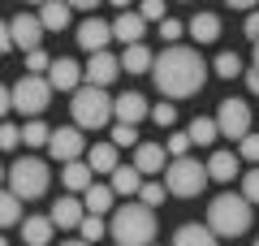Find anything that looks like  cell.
Here are the masks:
<instances>
[{"mask_svg":"<svg viewBox=\"0 0 259 246\" xmlns=\"http://www.w3.org/2000/svg\"><path fill=\"white\" fill-rule=\"evenodd\" d=\"M112 39H117V35H112V22H104V18L78 22V48H87V52H104Z\"/></svg>","mask_w":259,"mask_h":246,"instance_id":"4fadbf2b","label":"cell"},{"mask_svg":"<svg viewBox=\"0 0 259 246\" xmlns=\"http://www.w3.org/2000/svg\"><path fill=\"white\" fill-rule=\"evenodd\" d=\"M112 182L104 186V182H91L87 186V194H82V203H87V212H95V216H104V212H112Z\"/></svg>","mask_w":259,"mask_h":246,"instance_id":"484cf974","label":"cell"},{"mask_svg":"<svg viewBox=\"0 0 259 246\" xmlns=\"http://www.w3.org/2000/svg\"><path fill=\"white\" fill-rule=\"evenodd\" d=\"M61 246H91L87 237H74V242H61Z\"/></svg>","mask_w":259,"mask_h":246,"instance_id":"7dc6e473","label":"cell"},{"mask_svg":"<svg viewBox=\"0 0 259 246\" xmlns=\"http://www.w3.org/2000/svg\"><path fill=\"white\" fill-rule=\"evenodd\" d=\"M22 5H48V0H22Z\"/></svg>","mask_w":259,"mask_h":246,"instance_id":"f907efd6","label":"cell"},{"mask_svg":"<svg viewBox=\"0 0 259 246\" xmlns=\"http://www.w3.org/2000/svg\"><path fill=\"white\" fill-rule=\"evenodd\" d=\"M182 35H186V26H182L177 18H164V22H160V39H164V44H177Z\"/></svg>","mask_w":259,"mask_h":246,"instance_id":"f35d334b","label":"cell"},{"mask_svg":"<svg viewBox=\"0 0 259 246\" xmlns=\"http://www.w3.org/2000/svg\"><path fill=\"white\" fill-rule=\"evenodd\" d=\"M5 186L30 203V199H44V194H48L52 177H48V164L39 160V155H22V160H13V164H9V173H5Z\"/></svg>","mask_w":259,"mask_h":246,"instance_id":"8992f818","label":"cell"},{"mask_svg":"<svg viewBox=\"0 0 259 246\" xmlns=\"http://www.w3.org/2000/svg\"><path fill=\"white\" fill-rule=\"evenodd\" d=\"M164 186L173 199H194V194H203V186L212 182V173H207V164H199L194 155H177V160H168L164 173Z\"/></svg>","mask_w":259,"mask_h":246,"instance_id":"5b68a950","label":"cell"},{"mask_svg":"<svg viewBox=\"0 0 259 246\" xmlns=\"http://www.w3.org/2000/svg\"><path fill=\"white\" fill-rule=\"evenodd\" d=\"M139 13L147 22H164V0H139Z\"/></svg>","mask_w":259,"mask_h":246,"instance_id":"60d3db41","label":"cell"},{"mask_svg":"<svg viewBox=\"0 0 259 246\" xmlns=\"http://www.w3.org/2000/svg\"><path fill=\"white\" fill-rule=\"evenodd\" d=\"M255 69H259V39H255Z\"/></svg>","mask_w":259,"mask_h":246,"instance_id":"681fc988","label":"cell"},{"mask_svg":"<svg viewBox=\"0 0 259 246\" xmlns=\"http://www.w3.org/2000/svg\"><path fill=\"white\" fill-rule=\"evenodd\" d=\"M69 13H74L69 0H48V5H39V18H44L48 30H65L69 26Z\"/></svg>","mask_w":259,"mask_h":246,"instance_id":"d4e9b609","label":"cell"},{"mask_svg":"<svg viewBox=\"0 0 259 246\" xmlns=\"http://www.w3.org/2000/svg\"><path fill=\"white\" fill-rule=\"evenodd\" d=\"M242 78H246V91H250V95H259V69H250V73H242Z\"/></svg>","mask_w":259,"mask_h":246,"instance_id":"ee69618b","label":"cell"},{"mask_svg":"<svg viewBox=\"0 0 259 246\" xmlns=\"http://www.w3.org/2000/svg\"><path fill=\"white\" fill-rule=\"evenodd\" d=\"M82 69H87V82H91V87H112L117 73H125L121 69V56H112L108 48H104V52H91Z\"/></svg>","mask_w":259,"mask_h":246,"instance_id":"8fae6325","label":"cell"},{"mask_svg":"<svg viewBox=\"0 0 259 246\" xmlns=\"http://www.w3.org/2000/svg\"><path fill=\"white\" fill-rule=\"evenodd\" d=\"M151 246H156V242H151Z\"/></svg>","mask_w":259,"mask_h":246,"instance_id":"11a10c76","label":"cell"},{"mask_svg":"<svg viewBox=\"0 0 259 246\" xmlns=\"http://www.w3.org/2000/svg\"><path fill=\"white\" fill-rule=\"evenodd\" d=\"M151 121H156L160 130H168V126H173V121H177V108H173V100H160L156 108H151Z\"/></svg>","mask_w":259,"mask_h":246,"instance_id":"d590c367","label":"cell"},{"mask_svg":"<svg viewBox=\"0 0 259 246\" xmlns=\"http://www.w3.org/2000/svg\"><path fill=\"white\" fill-rule=\"evenodd\" d=\"M212 73H216V78H242V56L238 52H216Z\"/></svg>","mask_w":259,"mask_h":246,"instance_id":"4dcf8cb0","label":"cell"},{"mask_svg":"<svg viewBox=\"0 0 259 246\" xmlns=\"http://www.w3.org/2000/svg\"><path fill=\"white\" fill-rule=\"evenodd\" d=\"M255 203L246 199V194H233V190H225V194H216L212 203H207V225L216 229V237H242L250 229V220H255Z\"/></svg>","mask_w":259,"mask_h":246,"instance_id":"3957f363","label":"cell"},{"mask_svg":"<svg viewBox=\"0 0 259 246\" xmlns=\"http://www.w3.org/2000/svg\"><path fill=\"white\" fill-rule=\"evenodd\" d=\"M168 160H173V155H168V147H164V143H139V147H134V164H139L147 177L164 173Z\"/></svg>","mask_w":259,"mask_h":246,"instance_id":"9a60e30c","label":"cell"},{"mask_svg":"<svg viewBox=\"0 0 259 246\" xmlns=\"http://www.w3.org/2000/svg\"><path fill=\"white\" fill-rule=\"evenodd\" d=\"M95 182V169L87 160H69V164H61V186L69 194H87V186Z\"/></svg>","mask_w":259,"mask_h":246,"instance_id":"d6986e66","label":"cell"},{"mask_svg":"<svg viewBox=\"0 0 259 246\" xmlns=\"http://www.w3.org/2000/svg\"><path fill=\"white\" fill-rule=\"evenodd\" d=\"M74 9H95V5H104V0H69Z\"/></svg>","mask_w":259,"mask_h":246,"instance_id":"bcb514c9","label":"cell"},{"mask_svg":"<svg viewBox=\"0 0 259 246\" xmlns=\"http://www.w3.org/2000/svg\"><path fill=\"white\" fill-rule=\"evenodd\" d=\"M255 246H259V237H255Z\"/></svg>","mask_w":259,"mask_h":246,"instance_id":"f5cc1de1","label":"cell"},{"mask_svg":"<svg viewBox=\"0 0 259 246\" xmlns=\"http://www.w3.org/2000/svg\"><path fill=\"white\" fill-rule=\"evenodd\" d=\"M242 194H246V199L259 208V164L250 169V173H242Z\"/></svg>","mask_w":259,"mask_h":246,"instance_id":"74e56055","label":"cell"},{"mask_svg":"<svg viewBox=\"0 0 259 246\" xmlns=\"http://www.w3.org/2000/svg\"><path fill=\"white\" fill-rule=\"evenodd\" d=\"M9 30H13V44H18L22 48V52H35V48L39 44H44V18H39V13H26V9H22V13H13V18H9Z\"/></svg>","mask_w":259,"mask_h":246,"instance_id":"30bf717a","label":"cell"},{"mask_svg":"<svg viewBox=\"0 0 259 246\" xmlns=\"http://www.w3.org/2000/svg\"><path fill=\"white\" fill-rule=\"evenodd\" d=\"M216 126H221V138L242 143L250 134V104L246 100H221L216 104Z\"/></svg>","mask_w":259,"mask_h":246,"instance_id":"ba28073f","label":"cell"},{"mask_svg":"<svg viewBox=\"0 0 259 246\" xmlns=\"http://www.w3.org/2000/svg\"><path fill=\"white\" fill-rule=\"evenodd\" d=\"M225 5H229V9H246V13H250V9L259 5V0H225Z\"/></svg>","mask_w":259,"mask_h":246,"instance_id":"f6af8a7d","label":"cell"},{"mask_svg":"<svg viewBox=\"0 0 259 246\" xmlns=\"http://www.w3.org/2000/svg\"><path fill=\"white\" fill-rule=\"evenodd\" d=\"M186 35H190L194 44H212V39H221V18H216V13H194V18L186 22Z\"/></svg>","mask_w":259,"mask_h":246,"instance_id":"7402d4cb","label":"cell"},{"mask_svg":"<svg viewBox=\"0 0 259 246\" xmlns=\"http://www.w3.org/2000/svg\"><path fill=\"white\" fill-rule=\"evenodd\" d=\"M48 216L56 220V229H78V225L87 220V203L78 199V194H65V199L52 203V212H48Z\"/></svg>","mask_w":259,"mask_h":246,"instance_id":"2e32d148","label":"cell"},{"mask_svg":"<svg viewBox=\"0 0 259 246\" xmlns=\"http://www.w3.org/2000/svg\"><path fill=\"white\" fill-rule=\"evenodd\" d=\"M238 155H242V160H250V164H259V134H246V138H242V143H238Z\"/></svg>","mask_w":259,"mask_h":246,"instance_id":"ab89813d","label":"cell"},{"mask_svg":"<svg viewBox=\"0 0 259 246\" xmlns=\"http://www.w3.org/2000/svg\"><path fill=\"white\" fill-rule=\"evenodd\" d=\"M207 173H212V182H221V186H229L233 177H242V155L238 151H212L207 155Z\"/></svg>","mask_w":259,"mask_h":246,"instance_id":"e0dca14e","label":"cell"},{"mask_svg":"<svg viewBox=\"0 0 259 246\" xmlns=\"http://www.w3.org/2000/svg\"><path fill=\"white\" fill-rule=\"evenodd\" d=\"M87 143H82V126H61L52 130V143H48V155L56 164H69V160H82Z\"/></svg>","mask_w":259,"mask_h":246,"instance_id":"9c48e42d","label":"cell"},{"mask_svg":"<svg viewBox=\"0 0 259 246\" xmlns=\"http://www.w3.org/2000/svg\"><path fill=\"white\" fill-rule=\"evenodd\" d=\"M151 82H156V91L164 100H190L207 82V61L186 44H168L151 65Z\"/></svg>","mask_w":259,"mask_h":246,"instance_id":"6da1fadb","label":"cell"},{"mask_svg":"<svg viewBox=\"0 0 259 246\" xmlns=\"http://www.w3.org/2000/svg\"><path fill=\"white\" fill-rule=\"evenodd\" d=\"M48 82H52V91H69L74 95L87 82V69L78 61H69V56H61V61H52V69H48Z\"/></svg>","mask_w":259,"mask_h":246,"instance_id":"7c38bea8","label":"cell"},{"mask_svg":"<svg viewBox=\"0 0 259 246\" xmlns=\"http://www.w3.org/2000/svg\"><path fill=\"white\" fill-rule=\"evenodd\" d=\"M177 5H190V0H177Z\"/></svg>","mask_w":259,"mask_h":246,"instance_id":"816d5d0a","label":"cell"},{"mask_svg":"<svg viewBox=\"0 0 259 246\" xmlns=\"http://www.w3.org/2000/svg\"><path fill=\"white\" fill-rule=\"evenodd\" d=\"M87 164H91L95 173H112L117 169V143H95V147H87Z\"/></svg>","mask_w":259,"mask_h":246,"instance_id":"4316f807","label":"cell"},{"mask_svg":"<svg viewBox=\"0 0 259 246\" xmlns=\"http://www.w3.org/2000/svg\"><path fill=\"white\" fill-rule=\"evenodd\" d=\"M0 147H5V151H13V147H22V130L13 126V121H5V130H0Z\"/></svg>","mask_w":259,"mask_h":246,"instance_id":"b9f144b4","label":"cell"},{"mask_svg":"<svg viewBox=\"0 0 259 246\" xmlns=\"http://www.w3.org/2000/svg\"><path fill=\"white\" fill-rule=\"evenodd\" d=\"M164 194H168V186H164V182H143L139 199L147 203V208H160V203H164Z\"/></svg>","mask_w":259,"mask_h":246,"instance_id":"e575fe53","label":"cell"},{"mask_svg":"<svg viewBox=\"0 0 259 246\" xmlns=\"http://www.w3.org/2000/svg\"><path fill=\"white\" fill-rule=\"evenodd\" d=\"M112 246H117V242H112Z\"/></svg>","mask_w":259,"mask_h":246,"instance_id":"db71d44e","label":"cell"},{"mask_svg":"<svg viewBox=\"0 0 259 246\" xmlns=\"http://www.w3.org/2000/svg\"><path fill=\"white\" fill-rule=\"evenodd\" d=\"M52 69V56L44 52V48H35V52H26V73H48Z\"/></svg>","mask_w":259,"mask_h":246,"instance_id":"8d00e7d4","label":"cell"},{"mask_svg":"<svg viewBox=\"0 0 259 246\" xmlns=\"http://www.w3.org/2000/svg\"><path fill=\"white\" fill-rule=\"evenodd\" d=\"M164 147H168V155H190V147H194V138H190V130H173V134L164 138Z\"/></svg>","mask_w":259,"mask_h":246,"instance_id":"d6a6232c","label":"cell"},{"mask_svg":"<svg viewBox=\"0 0 259 246\" xmlns=\"http://www.w3.org/2000/svg\"><path fill=\"white\" fill-rule=\"evenodd\" d=\"M112 35H117V44H143V35H147V18H143L139 9H121L117 18H112Z\"/></svg>","mask_w":259,"mask_h":246,"instance_id":"5bb4252c","label":"cell"},{"mask_svg":"<svg viewBox=\"0 0 259 246\" xmlns=\"http://www.w3.org/2000/svg\"><path fill=\"white\" fill-rule=\"evenodd\" d=\"M216 242H221V237H216V229L207 225V220L203 225H182L173 233V246H216Z\"/></svg>","mask_w":259,"mask_h":246,"instance_id":"603a6c76","label":"cell"},{"mask_svg":"<svg viewBox=\"0 0 259 246\" xmlns=\"http://www.w3.org/2000/svg\"><path fill=\"white\" fill-rule=\"evenodd\" d=\"M78 233H82L87 242H100V237H104V233H112V229L104 225V216H95V212H87V220L78 225Z\"/></svg>","mask_w":259,"mask_h":246,"instance_id":"1f68e13d","label":"cell"},{"mask_svg":"<svg viewBox=\"0 0 259 246\" xmlns=\"http://www.w3.org/2000/svg\"><path fill=\"white\" fill-rule=\"evenodd\" d=\"M112 104H117V100H108V87H91V82H82V87L74 91V104H69L74 126H82V130H104L112 117H117Z\"/></svg>","mask_w":259,"mask_h":246,"instance_id":"277c9868","label":"cell"},{"mask_svg":"<svg viewBox=\"0 0 259 246\" xmlns=\"http://www.w3.org/2000/svg\"><path fill=\"white\" fill-rule=\"evenodd\" d=\"M22 233V246H52V233H56V220L52 216H26L18 225Z\"/></svg>","mask_w":259,"mask_h":246,"instance_id":"ac0fdd59","label":"cell"},{"mask_svg":"<svg viewBox=\"0 0 259 246\" xmlns=\"http://www.w3.org/2000/svg\"><path fill=\"white\" fill-rule=\"evenodd\" d=\"M112 229V242L117 246H151L156 242V208H147V203H125V208L112 212L108 220Z\"/></svg>","mask_w":259,"mask_h":246,"instance_id":"7a4b0ae2","label":"cell"},{"mask_svg":"<svg viewBox=\"0 0 259 246\" xmlns=\"http://www.w3.org/2000/svg\"><path fill=\"white\" fill-rule=\"evenodd\" d=\"M112 112H117V121H125V126H139L143 117H151V104L143 100L139 91H125V95H117Z\"/></svg>","mask_w":259,"mask_h":246,"instance_id":"ffe728a7","label":"cell"},{"mask_svg":"<svg viewBox=\"0 0 259 246\" xmlns=\"http://www.w3.org/2000/svg\"><path fill=\"white\" fill-rule=\"evenodd\" d=\"M143 182H147V173H143L139 164H117V169H112V190L117 194H130V199H134V194L143 190Z\"/></svg>","mask_w":259,"mask_h":246,"instance_id":"44dd1931","label":"cell"},{"mask_svg":"<svg viewBox=\"0 0 259 246\" xmlns=\"http://www.w3.org/2000/svg\"><path fill=\"white\" fill-rule=\"evenodd\" d=\"M48 104H52V82L44 73H22L13 82V112H22V117H44Z\"/></svg>","mask_w":259,"mask_h":246,"instance_id":"52a82bcc","label":"cell"},{"mask_svg":"<svg viewBox=\"0 0 259 246\" xmlns=\"http://www.w3.org/2000/svg\"><path fill=\"white\" fill-rule=\"evenodd\" d=\"M22 143H26V151H30V147H48V143H52L48 121H44V117H30L26 126H22Z\"/></svg>","mask_w":259,"mask_h":246,"instance_id":"83f0119b","label":"cell"},{"mask_svg":"<svg viewBox=\"0 0 259 246\" xmlns=\"http://www.w3.org/2000/svg\"><path fill=\"white\" fill-rule=\"evenodd\" d=\"M190 138H194L199 147L216 143V138H221V126H216V117H194V121H190Z\"/></svg>","mask_w":259,"mask_h":246,"instance_id":"f546056e","label":"cell"},{"mask_svg":"<svg viewBox=\"0 0 259 246\" xmlns=\"http://www.w3.org/2000/svg\"><path fill=\"white\" fill-rule=\"evenodd\" d=\"M242 30H246V39H250V44L259 39V9H250V13H246V26H242Z\"/></svg>","mask_w":259,"mask_h":246,"instance_id":"7bdbcfd3","label":"cell"},{"mask_svg":"<svg viewBox=\"0 0 259 246\" xmlns=\"http://www.w3.org/2000/svg\"><path fill=\"white\" fill-rule=\"evenodd\" d=\"M108 5H117V9H130V0H108Z\"/></svg>","mask_w":259,"mask_h":246,"instance_id":"c3c4849f","label":"cell"},{"mask_svg":"<svg viewBox=\"0 0 259 246\" xmlns=\"http://www.w3.org/2000/svg\"><path fill=\"white\" fill-rule=\"evenodd\" d=\"M151 65H156V52H151L147 44H130L125 52H121V69L125 73H151Z\"/></svg>","mask_w":259,"mask_h":246,"instance_id":"cb8c5ba5","label":"cell"},{"mask_svg":"<svg viewBox=\"0 0 259 246\" xmlns=\"http://www.w3.org/2000/svg\"><path fill=\"white\" fill-rule=\"evenodd\" d=\"M22 203H26L22 194L5 190V203H0V225H5V229H18L22 220H26V216H22Z\"/></svg>","mask_w":259,"mask_h":246,"instance_id":"f1b7e54d","label":"cell"},{"mask_svg":"<svg viewBox=\"0 0 259 246\" xmlns=\"http://www.w3.org/2000/svg\"><path fill=\"white\" fill-rule=\"evenodd\" d=\"M112 143H117V147H139V143H143V138H139V126L117 121V126H112Z\"/></svg>","mask_w":259,"mask_h":246,"instance_id":"836d02e7","label":"cell"}]
</instances>
